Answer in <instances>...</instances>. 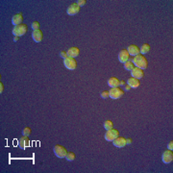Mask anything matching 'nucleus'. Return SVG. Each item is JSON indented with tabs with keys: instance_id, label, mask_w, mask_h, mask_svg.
<instances>
[{
	"instance_id": "f257e3e1",
	"label": "nucleus",
	"mask_w": 173,
	"mask_h": 173,
	"mask_svg": "<svg viewBox=\"0 0 173 173\" xmlns=\"http://www.w3.org/2000/svg\"><path fill=\"white\" fill-rule=\"evenodd\" d=\"M133 64H135L136 67L141 68V69H142V70L147 68V67H148V62H147L146 58L142 54L135 56V57L133 58Z\"/></svg>"
},
{
	"instance_id": "f03ea898",
	"label": "nucleus",
	"mask_w": 173,
	"mask_h": 173,
	"mask_svg": "<svg viewBox=\"0 0 173 173\" xmlns=\"http://www.w3.org/2000/svg\"><path fill=\"white\" fill-rule=\"evenodd\" d=\"M28 31V28L26 24H19V25H16L13 27V29L12 31V33L13 34L15 37H21L23 35H25Z\"/></svg>"
},
{
	"instance_id": "7ed1b4c3",
	"label": "nucleus",
	"mask_w": 173,
	"mask_h": 173,
	"mask_svg": "<svg viewBox=\"0 0 173 173\" xmlns=\"http://www.w3.org/2000/svg\"><path fill=\"white\" fill-rule=\"evenodd\" d=\"M124 91L121 90L120 88H112L109 91V97H111L112 99H119L123 96Z\"/></svg>"
},
{
	"instance_id": "20e7f679",
	"label": "nucleus",
	"mask_w": 173,
	"mask_h": 173,
	"mask_svg": "<svg viewBox=\"0 0 173 173\" xmlns=\"http://www.w3.org/2000/svg\"><path fill=\"white\" fill-rule=\"evenodd\" d=\"M53 151L55 153V155L60 159L65 158V156H67V148L62 146V145H60V144H56L53 148Z\"/></svg>"
},
{
	"instance_id": "39448f33",
	"label": "nucleus",
	"mask_w": 173,
	"mask_h": 173,
	"mask_svg": "<svg viewBox=\"0 0 173 173\" xmlns=\"http://www.w3.org/2000/svg\"><path fill=\"white\" fill-rule=\"evenodd\" d=\"M119 135V132L118 130L115 129H111V130H108L105 134V139L107 142H113L114 139H115L116 138L118 137Z\"/></svg>"
},
{
	"instance_id": "423d86ee",
	"label": "nucleus",
	"mask_w": 173,
	"mask_h": 173,
	"mask_svg": "<svg viewBox=\"0 0 173 173\" xmlns=\"http://www.w3.org/2000/svg\"><path fill=\"white\" fill-rule=\"evenodd\" d=\"M64 67L67 69H69V70H74V69L77 67V62L74 58L67 57V59H64Z\"/></svg>"
},
{
	"instance_id": "0eeeda50",
	"label": "nucleus",
	"mask_w": 173,
	"mask_h": 173,
	"mask_svg": "<svg viewBox=\"0 0 173 173\" xmlns=\"http://www.w3.org/2000/svg\"><path fill=\"white\" fill-rule=\"evenodd\" d=\"M162 160L163 163H170L173 162V152L172 150H166L163 153Z\"/></svg>"
},
{
	"instance_id": "6e6552de",
	"label": "nucleus",
	"mask_w": 173,
	"mask_h": 173,
	"mask_svg": "<svg viewBox=\"0 0 173 173\" xmlns=\"http://www.w3.org/2000/svg\"><path fill=\"white\" fill-rule=\"evenodd\" d=\"M80 6L78 5L77 3H73L71 4L70 6H68L67 10V13L68 16H75L76 13H78L79 12H80Z\"/></svg>"
},
{
	"instance_id": "1a4fd4ad",
	"label": "nucleus",
	"mask_w": 173,
	"mask_h": 173,
	"mask_svg": "<svg viewBox=\"0 0 173 173\" xmlns=\"http://www.w3.org/2000/svg\"><path fill=\"white\" fill-rule=\"evenodd\" d=\"M17 144H18V146H19V148L26 149L30 145V139H28V137H26V136H22V137L18 139Z\"/></svg>"
},
{
	"instance_id": "9d476101",
	"label": "nucleus",
	"mask_w": 173,
	"mask_h": 173,
	"mask_svg": "<svg viewBox=\"0 0 173 173\" xmlns=\"http://www.w3.org/2000/svg\"><path fill=\"white\" fill-rule=\"evenodd\" d=\"M129 58H130V55L128 53L127 49H122V50L119 51V53H118V60H119L120 63H122V64L126 63L129 60Z\"/></svg>"
},
{
	"instance_id": "9b49d317",
	"label": "nucleus",
	"mask_w": 173,
	"mask_h": 173,
	"mask_svg": "<svg viewBox=\"0 0 173 173\" xmlns=\"http://www.w3.org/2000/svg\"><path fill=\"white\" fill-rule=\"evenodd\" d=\"M32 38H33V40H34V41H36V43H40V41L43 40V32H41V30L39 29V30L33 31Z\"/></svg>"
},
{
	"instance_id": "f8f14e48",
	"label": "nucleus",
	"mask_w": 173,
	"mask_h": 173,
	"mask_svg": "<svg viewBox=\"0 0 173 173\" xmlns=\"http://www.w3.org/2000/svg\"><path fill=\"white\" fill-rule=\"evenodd\" d=\"M131 75H132V77L136 78V79H142L144 77V72L142 69L139 68V67H135L132 71H131Z\"/></svg>"
},
{
	"instance_id": "ddd939ff",
	"label": "nucleus",
	"mask_w": 173,
	"mask_h": 173,
	"mask_svg": "<svg viewBox=\"0 0 173 173\" xmlns=\"http://www.w3.org/2000/svg\"><path fill=\"white\" fill-rule=\"evenodd\" d=\"M113 143H114V145L115 147H118V148H122V147H124L126 145V144H127V142H126V139L124 138H121V137H118L115 139H114Z\"/></svg>"
},
{
	"instance_id": "4468645a",
	"label": "nucleus",
	"mask_w": 173,
	"mask_h": 173,
	"mask_svg": "<svg viewBox=\"0 0 173 173\" xmlns=\"http://www.w3.org/2000/svg\"><path fill=\"white\" fill-rule=\"evenodd\" d=\"M67 57L76 58L79 56V54H80V49L78 47H71L67 51Z\"/></svg>"
},
{
	"instance_id": "2eb2a0df",
	"label": "nucleus",
	"mask_w": 173,
	"mask_h": 173,
	"mask_svg": "<svg viewBox=\"0 0 173 173\" xmlns=\"http://www.w3.org/2000/svg\"><path fill=\"white\" fill-rule=\"evenodd\" d=\"M22 20H23V16H22L21 13H16V15H15L12 17V23L15 26L22 24Z\"/></svg>"
},
{
	"instance_id": "dca6fc26",
	"label": "nucleus",
	"mask_w": 173,
	"mask_h": 173,
	"mask_svg": "<svg viewBox=\"0 0 173 173\" xmlns=\"http://www.w3.org/2000/svg\"><path fill=\"white\" fill-rule=\"evenodd\" d=\"M127 85L130 86L132 88H137L139 87V85H141V82H139V79L131 77V78H129L128 80H127Z\"/></svg>"
},
{
	"instance_id": "f3484780",
	"label": "nucleus",
	"mask_w": 173,
	"mask_h": 173,
	"mask_svg": "<svg viewBox=\"0 0 173 173\" xmlns=\"http://www.w3.org/2000/svg\"><path fill=\"white\" fill-rule=\"evenodd\" d=\"M127 51H128V53H129L130 56H134V57L139 54V48L135 44L130 45L129 47L127 48Z\"/></svg>"
},
{
	"instance_id": "a211bd4d",
	"label": "nucleus",
	"mask_w": 173,
	"mask_h": 173,
	"mask_svg": "<svg viewBox=\"0 0 173 173\" xmlns=\"http://www.w3.org/2000/svg\"><path fill=\"white\" fill-rule=\"evenodd\" d=\"M119 84H120V82L116 77H111L108 80V85L111 88H118V87H119Z\"/></svg>"
},
{
	"instance_id": "6ab92c4d",
	"label": "nucleus",
	"mask_w": 173,
	"mask_h": 173,
	"mask_svg": "<svg viewBox=\"0 0 173 173\" xmlns=\"http://www.w3.org/2000/svg\"><path fill=\"white\" fill-rule=\"evenodd\" d=\"M149 51H150V45H149L148 43H144L141 47V49H139V54L145 55L149 52Z\"/></svg>"
},
{
	"instance_id": "aec40b11",
	"label": "nucleus",
	"mask_w": 173,
	"mask_h": 173,
	"mask_svg": "<svg viewBox=\"0 0 173 173\" xmlns=\"http://www.w3.org/2000/svg\"><path fill=\"white\" fill-rule=\"evenodd\" d=\"M124 68L128 71H132L135 68V64H133V62H131V61H127L126 63H124Z\"/></svg>"
},
{
	"instance_id": "412c9836",
	"label": "nucleus",
	"mask_w": 173,
	"mask_h": 173,
	"mask_svg": "<svg viewBox=\"0 0 173 173\" xmlns=\"http://www.w3.org/2000/svg\"><path fill=\"white\" fill-rule=\"evenodd\" d=\"M104 128L108 131V130H111V129H113L114 128V123H113V121H111V120H106L105 122H104Z\"/></svg>"
},
{
	"instance_id": "4be33fe9",
	"label": "nucleus",
	"mask_w": 173,
	"mask_h": 173,
	"mask_svg": "<svg viewBox=\"0 0 173 173\" xmlns=\"http://www.w3.org/2000/svg\"><path fill=\"white\" fill-rule=\"evenodd\" d=\"M75 158H76V156H75V154H74L73 152H67V156H65V159L68 161V162H72V161H74L75 160Z\"/></svg>"
},
{
	"instance_id": "5701e85b",
	"label": "nucleus",
	"mask_w": 173,
	"mask_h": 173,
	"mask_svg": "<svg viewBox=\"0 0 173 173\" xmlns=\"http://www.w3.org/2000/svg\"><path fill=\"white\" fill-rule=\"evenodd\" d=\"M22 135L26 136V137H29V136L31 135V129L29 127H25L22 130Z\"/></svg>"
},
{
	"instance_id": "b1692460",
	"label": "nucleus",
	"mask_w": 173,
	"mask_h": 173,
	"mask_svg": "<svg viewBox=\"0 0 173 173\" xmlns=\"http://www.w3.org/2000/svg\"><path fill=\"white\" fill-rule=\"evenodd\" d=\"M40 23L38 22V21H34L32 23V28H33V30H39L40 29Z\"/></svg>"
},
{
	"instance_id": "393cba45",
	"label": "nucleus",
	"mask_w": 173,
	"mask_h": 173,
	"mask_svg": "<svg viewBox=\"0 0 173 173\" xmlns=\"http://www.w3.org/2000/svg\"><path fill=\"white\" fill-rule=\"evenodd\" d=\"M100 95H101V97L103 98V99H107V98L109 97V91H102Z\"/></svg>"
},
{
	"instance_id": "a878e982",
	"label": "nucleus",
	"mask_w": 173,
	"mask_h": 173,
	"mask_svg": "<svg viewBox=\"0 0 173 173\" xmlns=\"http://www.w3.org/2000/svg\"><path fill=\"white\" fill-rule=\"evenodd\" d=\"M86 2H87L86 0H79V1H77V4H78V5L80 6V7H82V6L85 5Z\"/></svg>"
},
{
	"instance_id": "bb28decb",
	"label": "nucleus",
	"mask_w": 173,
	"mask_h": 173,
	"mask_svg": "<svg viewBox=\"0 0 173 173\" xmlns=\"http://www.w3.org/2000/svg\"><path fill=\"white\" fill-rule=\"evenodd\" d=\"M60 56L62 57L63 59H67V52H64V51H62V52L60 53Z\"/></svg>"
},
{
	"instance_id": "cd10ccee",
	"label": "nucleus",
	"mask_w": 173,
	"mask_h": 173,
	"mask_svg": "<svg viewBox=\"0 0 173 173\" xmlns=\"http://www.w3.org/2000/svg\"><path fill=\"white\" fill-rule=\"evenodd\" d=\"M167 148H168V150H172L173 149V142H169L167 144Z\"/></svg>"
},
{
	"instance_id": "c85d7f7f",
	"label": "nucleus",
	"mask_w": 173,
	"mask_h": 173,
	"mask_svg": "<svg viewBox=\"0 0 173 173\" xmlns=\"http://www.w3.org/2000/svg\"><path fill=\"white\" fill-rule=\"evenodd\" d=\"M0 93H2L3 92V91H4V86H3V84H2V82H0Z\"/></svg>"
},
{
	"instance_id": "c756f323",
	"label": "nucleus",
	"mask_w": 173,
	"mask_h": 173,
	"mask_svg": "<svg viewBox=\"0 0 173 173\" xmlns=\"http://www.w3.org/2000/svg\"><path fill=\"white\" fill-rule=\"evenodd\" d=\"M126 142H127V144H130L131 142H132V139H126Z\"/></svg>"
},
{
	"instance_id": "7c9ffc66",
	"label": "nucleus",
	"mask_w": 173,
	"mask_h": 173,
	"mask_svg": "<svg viewBox=\"0 0 173 173\" xmlns=\"http://www.w3.org/2000/svg\"><path fill=\"white\" fill-rule=\"evenodd\" d=\"M130 88H131V87H130V86H128V85L126 86V91H130Z\"/></svg>"
},
{
	"instance_id": "2f4dec72",
	"label": "nucleus",
	"mask_w": 173,
	"mask_h": 173,
	"mask_svg": "<svg viewBox=\"0 0 173 173\" xmlns=\"http://www.w3.org/2000/svg\"><path fill=\"white\" fill-rule=\"evenodd\" d=\"M18 40V37H15V39H13V41H17Z\"/></svg>"
}]
</instances>
